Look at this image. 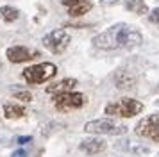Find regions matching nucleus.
I'll return each mask as SVG.
<instances>
[{"label": "nucleus", "instance_id": "obj_1", "mask_svg": "<svg viewBox=\"0 0 159 157\" xmlns=\"http://www.w3.org/2000/svg\"><path fill=\"white\" fill-rule=\"evenodd\" d=\"M143 43V36L139 30L130 27L127 23H116L111 25L107 30L100 32L93 38V45L100 50H130Z\"/></svg>", "mask_w": 159, "mask_h": 157}, {"label": "nucleus", "instance_id": "obj_2", "mask_svg": "<svg viewBox=\"0 0 159 157\" xmlns=\"http://www.w3.org/2000/svg\"><path fill=\"white\" fill-rule=\"evenodd\" d=\"M84 130L93 136H123L127 134L129 128L123 123H118L109 118H100V120H91L84 123Z\"/></svg>", "mask_w": 159, "mask_h": 157}, {"label": "nucleus", "instance_id": "obj_3", "mask_svg": "<svg viewBox=\"0 0 159 157\" xmlns=\"http://www.w3.org/2000/svg\"><path fill=\"white\" fill-rule=\"evenodd\" d=\"M56 73H57V66L54 63H39L25 68L22 71V77L30 86H38L43 84V82H48L50 78L56 77Z\"/></svg>", "mask_w": 159, "mask_h": 157}, {"label": "nucleus", "instance_id": "obj_4", "mask_svg": "<svg viewBox=\"0 0 159 157\" xmlns=\"http://www.w3.org/2000/svg\"><path fill=\"white\" fill-rule=\"evenodd\" d=\"M143 111V104L136 98H120L106 105L104 113L115 118H132Z\"/></svg>", "mask_w": 159, "mask_h": 157}, {"label": "nucleus", "instance_id": "obj_5", "mask_svg": "<svg viewBox=\"0 0 159 157\" xmlns=\"http://www.w3.org/2000/svg\"><path fill=\"white\" fill-rule=\"evenodd\" d=\"M88 104V96L84 93H77V91H66V93H59L54 96V105L57 111L61 113H70L75 109H80Z\"/></svg>", "mask_w": 159, "mask_h": 157}, {"label": "nucleus", "instance_id": "obj_6", "mask_svg": "<svg viewBox=\"0 0 159 157\" xmlns=\"http://www.w3.org/2000/svg\"><path fill=\"white\" fill-rule=\"evenodd\" d=\"M70 34H68V30L65 29H56V30H50L47 36H43V47L48 52L52 54H63L66 48H68V45H70Z\"/></svg>", "mask_w": 159, "mask_h": 157}, {"label": "nucleus", "instance_id": "obj_7", "mask_svg": "<svg viewBox=\"0 0 159 157\" xmlns=\"http://www.w3.org/2000/svg\"><path fill=\"white\" fill-rule=\"evenodd\" d=\"M134 132L145 139L159 143V114H150V116H145L143 120H139L134 127Z\"/></svg>", "mask_w": 159, "mask_h": 157}, {"label": "nucleus", "instance_id": "obj_8", "mask_svg": "<svg viewBox=\"0 0 159 157\" xmlns=\"http://www.w3.org/2000/svg\"><path fill=\"white\" fill-rule=\"evenodd\" d=\"M6 56L11 63H29L32 59H38L39 57V52L34 48H29V47H22V45H16V47H9Z\"/></svg>", "mask_w": 159, "mask_h": 157}, {"label": "nucleus", "instance_id": "obj_9", "mask_svg": "<svg viewBox=\"0 0 159 157\" xmlns=\"http://www.w3.org/2000/svg\"><path fill=\"white\" fill-rule=\"evenodd\" d=\"M113 80H115V86L118 89H134V87H136V82H138V77L132 70L120 68V70L115 73Z\"/></svg>", "mask_w": 159, "mask_h": 157}, {"label": "nucleus", "instance_id": "obj_10", "mask_svg": "<svg viewBox=\"0 0 159 157\" xmlns=\"http://www.w3.org/2000/svg\"><path fill=\"white\" fill-rule=\"evenodd\" d=\"M61 4L68 9V14L75 16V18L77 16H84L93 7V4L89 0H61Z\"/></svg>", "mask_w": 159, "mask_h": 157}, {"label": "nucleus", "instance_id": "obj_11", "mask_svg": "<svg viewBox=\"0 0 159 157\" xmlns=\"http://www.w3.org/2000/svg\"><path fill=\"white\" fill-rule=\"evenodd\" d=\"M79 148L88 155H97V154H100L107 148V143L102 137H88V139L79 143Z\"/></svg>", "mask_w": 159, "mask_h": 157}, {"label": "nucleus", "instance_id": "obj_12", "mask_svg": "<svg viewBox=\"0 0 159 157\" xmlns=\"http://www.w3.org/2000/svg\"><path fill=\"white\" fill-rule=\"evenodd\" d=\"M77 86V78L66 77L63 80H59L56 84H52L47 87V93L48 95H59V93H66V91H73V87Z\"/></svg>", "mask_w": 159, "mask_h": 157}, {"label": "nucleus", "instance_id": "obj_13", "mask_svg": "<svg viewBox=\"0 0 159 157\" xmlns=\"http://www.w3.org/2000/svg\"><path fill=\"white\" fill-rule=\"evenodd\" d=\"M2 114L7 118V120H20L23 118L27 111H25V107L20 105V104H13V102H6L4 105H2Z\"/></svg>", "mask_w": 159, "mask_h": 157}, {"label": "nucleus", "instance_id": "obj_14", "mask_svg": "<svg viewBox=\"0 0 159 157\" xmlns=\"http://www.w3.org/2000/svg\"><path fill=\"white\" fill-rule=\"evenodd\" d=\"M125 9L134 14H147L148 13V6L143 0H125Z\"/></svg>", "mask_w": 159, "mask_h": 157}, {"label": "nucleus", "instance_id": "obj_15", "mask_svg": "<svg viewBox=\"0 0 159 157\" xmlns=\"http://www.w3.org/2000/svg\"><path fill=\"white\" fill-rule=\"evenodd\" d=\"M0 16H2V20L7 21V23H13L20 18V11L13 6H2L0 7Z\"/></svg>", "mask_w": 159, "mask_h": 157}, {"label": "nucleus", "instance_id": "obj_16", "mask_svg": "<svg viewBox=\"0 0 159 157\" xmlns=\"http://www.w3.org/2000/svg\"><path fill=\"white\" fill-rule=\"evenodd\" d=\"M61 123H56V121H50V123H47L43 128H41V134L43 136H50L52 132H56V130H61Z\"/></svg>", "mask_w": 159, "mask_h": 157}, {"label": "nucleus", "instance_id": "obj_17", "mask_svg": "<svg viewBox=\"0 0 159 157\" xmlns=\"http://www.w3.org/2000/svg\"><path fill=\"white\" fill-rule=\"evenodd\" d=\"M15 98L22 100L23 104H29L30 100H32V93L30 91H15Z\"/></svg>", "mask_w": 159, "mask_h": 157}, {"label": "nucleus", "instance_id": "obj_18", "mask_svg": "<svg viewBox=\"0 0 159 157\" xmlns=\"http://www.w3.org/2000/svg\"><path fill=\"white\" fill-rule=\"evenodd\" d=\"M148 20H150L152 23H159V7H156V9H152V11H150Z\"/></svg>", "mask_w": 159, "mask_h": 157}, {"label": "nucleus", "instance_id": "obj_19", "mask_svg": "<svg viewBox=\"0 0 159 157\" xmlns=\"http://www.w3.org/2000/svg\"><path fill=\"white\" fill-rule=\"evenodd\" d=\"M32 141V136H20L18 139H16V143L18 145H27V143Z\"/></svg>", "mask_w": 159, "mask_h": 157}, {"label": "nucleus", "instance_id": "obj_20", "mask_svg": "<svg viewBox=\"0 0 159 157\" xmlns=\"http://www.w3.org/2000/svg\"><path fill=\"white\" fill-rule=\"evenodd\" d=\"M11 157H27V152H25V150H16V152H13V155Z\"/></svg>", "mask_w": 159, "mask_h": 157}, {"label": "nucleus", "instance_id": "obj_21", "mask_svg": "<svg viewBox=\"0 0 159 157\" xmlns=\"http://www.w3.org/2000/svg\"><path fill=\"white\" fill-rule=\"evenodd\" d=\"M102 6H115V4H118L120 0H98Z\"/></svg>", "mask_w": 159, "mask_h": 157}, {"label": "nucleus", "instance_id": "obj_22", "mask_svg": "<svg viewBox=\"0 0 159 157\" xmlns=\"http://www.w3.org/2000/svg\"><path fill=\"white\" fill-rule=\"evenodd\" d=\"M157 2H159V0H157Z\"/></svg>", "mask_w": 159, "mask_h": 157}]
</instances>
